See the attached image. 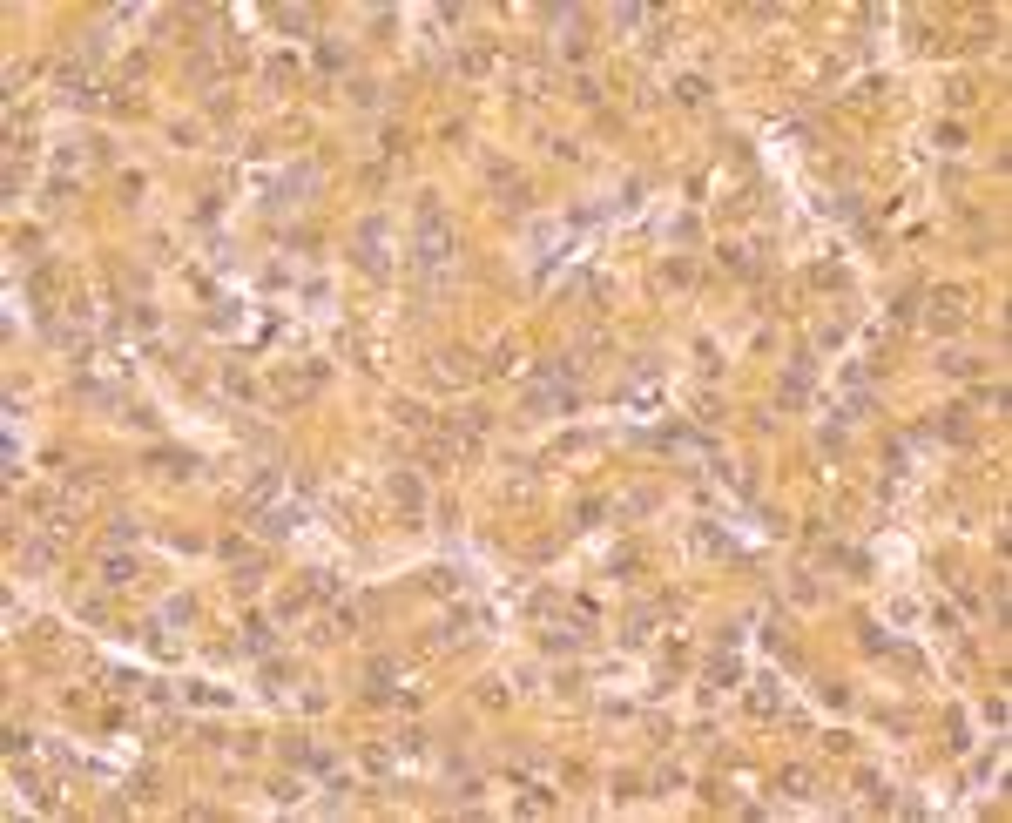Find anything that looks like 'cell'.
I'll use <instances>...</instances> for the list:
<instances>
[{
  "mask_svg": "<svg viewBox=\"0 0 1012 823\" xmlns=\"http://www.w3.org/2000/svg\"><path fill=\"white\" fill-rule=\"evenodd\" d=\"M419 236H412V271L425 277V291H446L452 277V230H446V203L439 196H419Z\"/></svg>",
  "mask_w": 1012,
  "mask_h": 823,
  "instance_id": "6da1fadb",
  "label": "cell"
},
{
  "mask_svg": "<svg viewBox=\"0 0 1012 823\" xmlns=\"http://www.w3.org/2000/svg\"><path fill=\"white\" fill-rule=\"evenodd\" d=\"M580 358L574 351H553L547 365H540V378H534V392H526V412L534 419H553V412H574V399H580Z\"/></svg>",
  "mask_w": 1012,
  "mask_h": 823,
  "instance_id": "7a4b0ae2",
  "label": "cell"
},
{
  "mask_svg": "<svg viewBox=\"0 0 1012 823\" xmlns=\"http://www.w3.org/2000/svg\"><path fill=\"white\" fill-rule=\"evenodd\" d=\"M351 257H358L365 277H385V271H392V264H385V217H365V223H358V250H351Z\"/></svg>",
  "mask_w": 1012,
  "mask_h": 823,
  "instance_id": "3957f363",
  "label": "cell"
},
{
  "mask_svg": "<svg viewBox=\"0 0 1012 823\" xmlns=\"http://www.w3.org/2000/svg\"><path fill=\"white\" fill-rule=\"evenodd\" d=\"M311 190H318V169L311 162H297V169L277 176V203H311Z\"/></svg>",
  "mask_w": 1012,
  "mask_h": 823,
  "instance_id": "277c9868",
  "label": "cell"
},
{
  "mask_svg": "<svg viewBox=\"0 0 1012 823\" xmlns=\"http://www.w3.org/2000/svg\"><path fill=\"white\" fill-rule=\"evenodd\" d=\"M810 399V358H796L790 372H783V392H776V412H796Z\"/></svg>",
  "mask_w": 1012,
  "mask_h": 823,
  "instance_id": "5b68a950",
  "label": "cell"
},
{
  "mask_svg": "<svg viewBox=\"0 0 1012 823\" xmlns=\"http://www.w3.org/2000/svg\"><path fill=\"white\" fill-rule=\"evenodd\" d=\"M432 378L439 385H473V358L466 351H432Z\"/></svg>",
  "mask_w": 1012,
  "mask_h": 823,
  "instance_id": "8992f818",
  "label": "cell"
},
{
  "mask_svg": "<svg viewBox=\"0 0 1012 823\" xmlns=\"http://www.w3.org/2000/svg\"><path fill=\"white\" fill-rule=\"evenodd\" d=\"M365 682H372V702H398V661L378 655L372 669H365Z\"/></svg>",
  "mask_w": 1012,
  "mask_h": 823,
  "instance_id": "52a82bcc",
  "label": "cell"
},
{
  "mask_svg": "<svg viewBox=\"0 0 1012 823\" xmlns=\"http://www.w3.org/2000/svg\"><path fill=\"white\" fill-rule=\"evenodd\" d=\"M736 682H743V661H736V648L722 642L716 655H709V689H736Z\"/></svg>",
  "mask_w": 1012,
  "mask_h": 823,
  "instance_id": "ba28073f",
  "label": "cell"
},
{
  "mask_svg": "<svg viewBox=\"0 0 1012 823\" xmlns=\"http://www.w3.org/2000/svg\"><path fill=\"white\" fill-rule=\"evenodd\" d=\"M392 500L405 506V513H419V506H425V479L412 473V466H398V473H392Z\"/></svg>",
  "mask_w": 1012,
  "mask_h": 823,
  "instance_id": "9c48e42d",
  "label": "cell"
},
{
  "mask_svg": "<svg viewBox=\"0 0 1012 823\" xmlns=\"http://www.w3.org/2000/svg\"><path fill=\"white\" fill-rule=\"evenodd\" d=\"M135 574H142L135 553H122V547H108V553H102V587H128Z\"/></svg>",
  "mask_w": 1012,
  "mask_h": 823,
  "instance_id": "30bf717a",
  "label": "cell"
},
{
  "mask_svg": "<svg viewBox=\"0 0 1012 823\" xmlns=\"http://www.w3.org/2000/svg\"><path fill=\"white\" fill-rule=\"evenodd\" d=\"M493 196H500L506 209H526V176H520V169H500V162H493Z\"/></svg>",
  "mask_w": 1012,
  "mask_h": 823,
  "instance_id": "8fae6325",
  "label": "cell"
},
{
  "mask_svg": "<svg viewBox=\"0 0 1012 823\" xmlns=\"http://www.w3.org/2000/svg\"><path fill=\"white\" fill-rule=\"evenodd\" d=\"M149 466H155V473H169V479H196V452H169V446H155V452H149Z\"/></svg>",
  "mask_w": 1012,
  "mask_h": 823,
  "instance_id": "7c38bea8",
  "label": "cell"
},
{
  "mask_svg": "<svg viewBox=\"0 0 1012 823\" xmlns=\"http://www.w3.org/2000/svg\"><path fill=\"white\" fill-rule=\"evenodd\" d=\"M466 634H473V615H466V607H452V615H446V621L432 628V642H439V648H460Z\"/></svg>",
  "mask_w": 1012,
  "mask_h": 823,
  "instance_id": "4fadbf2b",
  "label": "cell"
},
{
  "mask_svg": "<svg viewBox=\"0 0 1012 823\" xmlns=\"http://www.w3.org/2000/svg\"><path fill=\"white\" fill-rule=\"evenodd\" d=\"M932 439H952V446H965V439H972V425H965V405H945V419H932Z\"/></svg>",
  "mask_w": 1012,
  "mask_h": 823,
  "instance_id": "5bb4252c",
  "label": "cell"
},
{
  "mask_svg": "<svg viewBox=\"0 0 1012 823\" xmlns=\"http://www.w3.org/2000/svg\"><path fill=\"white\" fill-rule=\"evenodd\" d=\"M270 648H277V628H270L264 615L244 621V655H270Z\"/></svg>",
  "mask_w": 1012,
  "mask_h": 823,
  "instance_id": "9a60e30c",
  "label": "cell"
},
{
  "mask_svg": "<svg viewBox=\"0 0 1012 823\" xmlns=\"http://www.w3.org/2000/svg\"><path fill=\"white\" fill-rule=\"evenodd\" d=\"M54 560H61L54 541H27V547H21V567H34V574H54Z\"/></svg>",
  "mask_w": 1012,
  "mask_h": 823,
  "instance_id": "2e32d148",
  "label": "cell"
},
{
  "mask_svg": "<svg viewBox=\"0 0 1012 823\" xmlns=\"http://www.w3.org/2000/svg\"><path fill=\"white\" fill-rule=\"evenodd\" d=\"M776 783H783V797H796V803H810V797H817V776H810V770H783Z\"/></svg>",
  "mask_w": 1012,
  "mask_h": 823,
  "instance_id": "e0dca14e",
  "label": "cell"
},
{
  "mask_svg": "<svg viewBox=\"0 0 1012 823\" xmlns=\"http://www.w3.org/2000/svg\"><path fill=\"white\" fill-rule=\"evenodd\" d=\"M142 541V520L135 513H116V520H108V547H135Z\"/></svg>",
  "mask_w": 1012,
  "mask_h": 823,
  "instance_id": "ac0fdd59",
  "label": "cell"
},
{
  "mask_svg": "<svg viewBox=\"0 0 1012 823\" xmlns=\"http://www.w3.org/2000/svg\"><path fill=\"white\" fill-rule=\"evenodd\" d=\"M190 615H196L190 594H169V601H162V628H190Z\"/></svg>",
  "mask_w": 1012,
  "mask_h": 823,
  "instance_id": "d6986e66",
  "label": "cell"
},
{
  "mask_svg": "<svg viewBox=\"0 0 1012 823\" xmlns=\"http://www.w3.org/2000/svg\"><path fill=\"white\" fill-rule=\"evenodd\" d=\"M675 102L702 108V102H709V81H702V75H682V81H675Z\"/></svg>",
  "mask_w": 1012,
  "mask_h": 823,
  "instance_id": "ffe728a7",
  "label": "cell"
},
{
  "mask_svg": "<svg viewBox=\"0 0 1012 823\" xmlns=\"http://www.w3.org/2000/svg\"><path fill=\"white\" fill-rule=\"evenodd\" d=\"M932 324H945V331L959 324V291H938L932 297Z\"/></svg>",
  "mask_w": 1012,
  "mask_h": 823,
  "instance_id": "44dd1931",
  "label": "cell"
},
{
  "mask_svg": "<svg viewBox=\"0 0 1012 823\" xmlns=\"http://www.w3.org/2000/svg\"><path fill=\"white\" fill-rule=\"evenodd\" d=\"M648 634H655V607H641V615L628 621V628H621V642L635 648V642H648Z\"/></svg>",
  "mask_w": 1012,
  "mask_h": 823,
  "instance_id": "7402d4cb",
  "label": "cell"
},
{
  "mask_svg": "<svg viewBox=\"0 0 1012 823\" xmlns=\"http://www.w3.org/2000/svg\"><path fill=\"white\" fill-rule=\"evenodd\" d=\"M580 648V628H547V655H574Z\"/></svg>",
  "mask_w": 1012,
  "mask_h": 823,
  "instance_id": "603a6c76",
  "label": "cell"
},
{
  "mask_svg": "<svg viewBox=\"0 0 1012 823\" xmlns=\"http://www.w3.org/2000/svg\"><path fill=\"white\" fill-rule=\"evenodd\" d=\"M938 372H945V378H972V358H965V351H945V358H938Z\"/></svg>",
  "mask_w": 1012,
  "mask_h": 823,
  "instance_id": "cb8c5ba5",
  "label": "cell"
},
{
  "mask_svg": "<svg viewBox=\"0 0 1012 823\" xmlns=\"http://www.w3.org/2000/svg\"><path fill=\"white\" fill-rule=\"evenodd\" d=\"M817 446L837 459V452H844V419H831V425H823V432H817Z\"/></svg>",
  "mask_w": 1012,
  "mask_h": 823,
  "instance_id": "d4e9b609",
  "label": "cell"
},
{
  "mask_svg": "<svg viewBox=\"0 0 1012 823\" xmlns=\"http://www.w3.org/2000/svg\"><path fill=\"white\" fill-rule=\"evenodd\" d=\"M277 27H291V34H304V27H311V7H277Z\"/></svg>",
  "mask_w": 1012,
  "mask_h": 823,
  "instance_id": "484cf974",
  "label": "cell"
},
{
  "mask_svg": "<svg viewBox=\"0 0 1012 823\" xmlns=\"http://www.w3.org/2000/svg\"><path fill=\"white\" fill-rule=\"evenodd\" d=\"M318 68H324V75H338V68H345V48H338V41H324V48H318Z\"/></svg>",
  "mask_w": 1012,
  "mask_h": 823,
  "instance_id": "4316f807",
  "label": "cell"
},
{
  "mask_svg": "<svg viewBox=\"0 0 1012 823\" xmlns=\"http://www.w3.org/2000/svg\"><path fill=\"white\" fill-rule=\"evenodd\" d=\"M749 702H757V716H769V708H783V689H769V682H763L757 695H749Z\"/></svg>",
  "mask_w": 1012,
  "mask_h": 823,
  "instance_id": "83f0119b",
  "label": "cell"
},
{
  "mask_svg": "<svg viewBox=\"0 0 1012 823\" xmlns=\"http://www.w3.org/2000/svg\"><path fill=\"white\" fill-rule=\"evenodd\" d=\"M365 770H378V776H385V770H392V749L372 743V749H365Z\"/></svg>",
  "mask_w": 1012,
  "mask_h": 823,
  "instance_id": "f1b7e54d",
  "label": "cell"
},
{
  "mask_svg": "<svg viewBox=\"0 0 1012 823\" xmlns=\"http://www.w3.org/2000/svg\"><path fill=\"white\" fill-rule=\"evenodd\" d=\"M351 102H358V108H378L385 95H378V81H358V88H351Z\"/></svg>",
  "mask_w": 1012,
  "mask_h": 823,
  "instance_id": "f546056e",
  "label": "cell"
},
{
  "mask_svg": "<svg viewBox=\"0 0 1012 823\" xmlns=\"http://www.w3.org/2000/svg\"><path fill=\"white\" fill-rule=\"evenodd\" d=\"M668 236H675V244H695V236H702V223H695V217H675V230H668Z\"/></svg>",
  "mask_w": 1012,
  "mask_h": 823,
  "instance_id": "4dcf8cb0",
  "label": "cell"
},
{
  "mask_svg": "<svg viewBox=\"0 0 1012 823\" xmlns=\"http://www.w3.org/2000/svg\"><path fill=\"white\" fill-rule=\"evenodd\" d=\"M817 695H823L831 708H844V702H850V689H844V682H817Z\"/></svg>",
  "mask_w": 1012,
  "mask_h": 823,
  "instance_id": "1f68e13d",
  "label": "cell"
}]
</instances>
